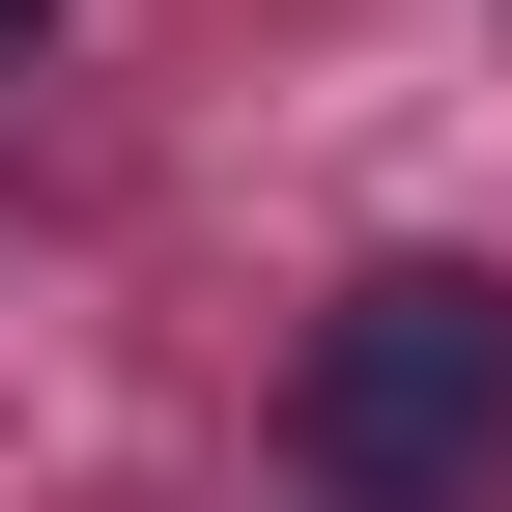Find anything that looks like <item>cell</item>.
Listing matches in <instances>:
<instances>
[{"mask_svg":"<svg viewBox=\"0 0 512 512\" xmlns=\"http://www.w3.org/2000/svg\"><path fill=\"white\" fill-rule=\"evenodd\" d=\"M29 29H57V0H0V57H29Z\"/></svg>","mask_w":512,"mask_h":512,"instance_id":"obj_2","label":"cell"},{"mask_svg":"<svg viewBox=\"0 0 512 512\" xmlns=\"http://www.w3.org/2000/svg\"><path fill=\"white\" fill-rule=\"evenodd\" d=\"M285 456L342 512H484L512 484V285L484 256H370L313 313V370H285Z\"/></svg>","mask_w":512,"mask_h":512,"instance_id":"obj_1","label":"cell"}]
</instances>
